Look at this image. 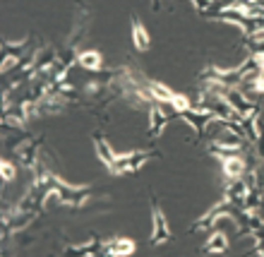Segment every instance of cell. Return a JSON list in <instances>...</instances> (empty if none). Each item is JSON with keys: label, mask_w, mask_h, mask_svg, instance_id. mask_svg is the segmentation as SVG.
I'll return each instance as SVG.
<instances>
[{"label": "cell", "mask_w": 264, "mask_h": 257, "mask_svg": "<svg viewBox=\"0 0 264 257\" xmlns=\"http://www.w3.org/2000/svg\"><path fill=\"white\" fill-rule=\"evenodd\" d=\"M14 173H17V171H14V166H12L10 161H8V159L2 161V180H5V183L14 180Z\"/></svg>", "instance_id": "9"}, {"label": "cell", "mask_w": 264, "mask_h": 257, "mask_svg": "<svg viewBox=\"0 0 264 257\" xmlns=\"http://www.w3.org/2000/svg\"><path fill=\"white\" fill-rule=\"evenodd\" d=\"M168 238H170V233H168V224L164 219V212L158 207H154V236H152V243L158 245L164 240H168Z\"/></svg>", "instance_id": "2"}, {"label": "cell", "mask_w": 264, "mask_h": 257, "mask_svg": "<svg viewBox=\"0 0 264 257\" xmlns=\"http://www.w3.org/2000/svg\"><path fill=\"white\" fill-rule=\"evenodd\" d=\"M166 122H168V118L164 116V110L158 108V106H152V108H149V125H152L149 130H152V135L154 137L158 135V132L166 128Z\"/></svg>", "instance_id": "5"}, {"label": "cell", "mask_w": 264, "mask_h": 257, "mask_svg": "<svg viewBox=\"0 0 264 257\" xmlns=\"http://www.w3.org/2000/svg\"><path fill=\"white\" fill-rule=\"evenodd\" d=\"M94 144H96V152H98V159H101L108 168H110V166L116 164V159H118V154H113V152H110V147L104 142V137L98 135V132L94 135Z\"/></svg>", "instance_id": "3"}, {"label": "cell", "mask_w": 264, "mask_h": 257, "mask_svg": "<svg viewBox=\"0 0 264 257\" xmlns=\"http://www.w3.org/2000/svg\"><path fill=\"white\" fill-rule=\"evenodd\" d=\"M242 171H245L242 159H238V156H224V173H226L228 178L238 180L240 176H242Z\"/></svg>", "instance_id": "4"}, {"label": "cell", "mask_w": 264, "mask_h": 257, "mask_svg": "<svg viewBox=\"0 0 264 257\" xmlns=\"http://www.w3.org/2000/svg\"><path fill=\"white\" fill-rule=\"evenodd\" d=\"M132 41H134L137 50H146V48H149V34H146V29L142 26L140 20H134V22H132Z\"/></svg>", "instance_id": "6"}, {"label": "cell", "mask_w": 264, "mask_h": 257, "mask_svg": "<svg viewBox=\"0 0 264 257\" xmlns=\"http://www.w3.org/2000/svg\"><path fill=\"white\" fill-rule=\"evenodd\" d=\"M228 248V240H226V236L221 231H216V233H212V238L206 240V245H204V250L206 252H224Z\"/></svg>", "instance_id": "8"}, {"label": "cell", "mask_w": 264, "mask_h": 257, "mask_svg": "<svg viewBox=\"0 0 264 257\" xmlns=\"http://www.w3.org/2000/svg\"><path fill=\"white\" fill-rule=\"evenodd\" d=\"M101 250L106 255H132L134 252V243L128 240V238H113V240L101 245Z\"/></svg>", "instance_id": "1"}, {"label": "cell", "mask_w": 264, "mask_h": 257, "mask_svg": "<svg viewBox=\"0 0 264 257\" xmlns=\"http://www.w3.org/2000/svg\"><path fill=\"white\" fill-rule=\"evenodd\" d=\"M77 62L82 65L84 70H101V65H104L101 53H96V50H84V53H80Z\"/></svg>", "instance_id": "7"}]
</instances>
